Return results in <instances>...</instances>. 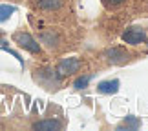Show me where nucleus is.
<instances>
[{"mask_svg": "<svg viewBox=\"0 0 148 131\" xmlns=\"http://www.w3.org/2000/svg\"><path fill=\"white\" fill-rule=\"evenodd\" d=\"M82 67H84V60L71 56V58H62L59 62V66H57V73H59L62 78H66V77H71V75L81 73Z\"/></svg>", "mask_w": 148, "mask_h": 131, "instance_id": "2", "label": "nucleus"}, {"mask_svg": "<svg viewBox=\"0 0 148 131\" xmlns=\"http://www.w3.org/2000/svg\"><path fill=\"white\" fill-rule=\"evenodd\" d=\"M119 86H121L119 80H104V82H101L97 86V91L102 93V95H112V93H117Z\"/></svg>", "mask_w": 148, "mask_h": 131, "instance_id": "5", "label": "nucleus"}, {"mask_svg": "<svg viewBox=\"0 0 148 131\" xmlns=\"http://www.w3.org/2000/svg\"><path fill=\"white\" fill-rule=\"evenodd\" d=\"M146 44H148V40H146Z\"/></svg>", "mask_w": 148, "mask_h": 131, "instance_id": "10", "label": "nucleus"}, {"mask_svg": "<svg viewBox=\"0 0 148 131\" xmlns=\"http://www.w3.org/2000/svg\"><path fill=\"white\" fill-rule=\"evenodd\" d=\"M102 56H104L106 62L112 64V66H123V64H126V62L132 60L135 56V53H132L130 49L123 48V45H115V48H108Z\"/></svg>", "mask_w": 148, "mask_h": 131, "instance_id": "1", "label": "nucleus"}, {"mask_svg": "<svg viewBox=\"0 0 148 131\" xmlns=\"http://www.w3.org/2000/svg\"><path fill=\"white\" fill-rule=\"evenodd\" d=\"M90 80H92V75H84V77L81 75L75 82H73V88H75V89H82V88H86V86H88V82H90Z\"/></svg>", "mask_w": 148, "mask_h": 131, "instance_id": "8", "label": "nucleus"}, {"mask_svg": "<svg viewBox=\"0 0 148 131\" xmlns=\"http://www.w3.org/2000/svg\"><path fill=\"white\" fill-rule=\"evenodd\" d=\"M123 40L130 44V45H139V44H145L146 42V29L145 27H139V26H134L126 29L123 33Z\"/></svg>", "mask_w": 148, "mask_h": 131, "instance_id": "3", "label": "nucleus"}, {"mask_svg": "<svg viewBox=\"0 0 148 131\" xmlns=\"http://www.w3.org/2000/svg\"><path fill=\"white\" fill-rule=\"evenodd\" d=\"M38 7L44 9V11H53V9H59L60 7V0H38Z\"/></svg>", "mask_w": 148, "mask_h": 131, "instance_id": "7", "label": "nucleus"}, {"mask_svg": "<svg viewBox=\"0 0 148 131\" xmlns=\"http://www.w3.org/2000/svg\"><path fill=\"white\" fill-rule=\"evenodd\" d=\"M124 2H126V0H102V4H104L108 9H117V7H121Z\"/></svg>", "mask_w": 148, "mask_h": 131, "instance_id": "9", "label": "nucleus"}, {"mask_svg": "<svg viewBox=\"0 0 148 131\" xmlns=\"http://www.w3.org/2000/svg\"><path fill=\"white\" fill-rule=\"evenodd\" d=\"M15 40L18 42L20 48H24L27 49L29 53H35V55H40L42 53V49H40V44H38L35 38H33L29 33H15Z\"/></svg>", "mask_w": 148, "mask_h": 131, "instance_id": "4", "label": "nucleus"}, {"mask_svg": "<svg viewBox=\"0 0 148 131\" xmlns=\"http://www.w3.org/2000/svg\"><path fill=\"white\" fill-rule=\"evenodd\" d=\"M35 129H60L62 128V122L60 120H42V122H37Z\"/></svg>", "mask_w": 148, "mask_h": 131, "instance_id": "6", "label": "nucleus"}]
</instances>
